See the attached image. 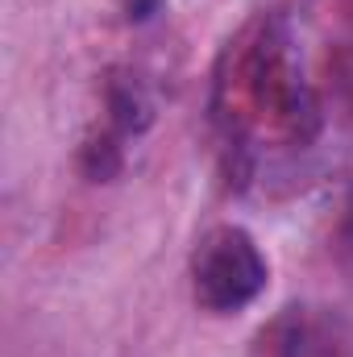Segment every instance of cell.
Masks as SVG:
<instances>
[{"label": "cell", "instance_id": "obj_1", "mask_svg": "<svg viewBox=\"0 0 353 357\" xmlns=\"http://www.w3.org/2000/svg\"><path fill=\"white\" fill-rule=\"evenodd\" d=\"M191 287H195V299L216 316L250 307L266 287V258L258 250V241L246 229H233V225L212 229L195 245Z\"/></svg>", "mask_w": 353, "mask_h": 357}, {"label": "cell", "instance_id": "obj_3", "mask_svg": "<svg viewBox=\"0 0 353 357\" xmlns=\"http://www.w3.org/2000/svg\"><path fill=\"white\" fill-rule=\"evenodd\" d=\"M333 75H337V84L341 91L353 100V29L345 33V42L337 46V59H333Z\"/></svg>", "mask_w": 353, "mask_h": 357}, {"label": "cell", "instance_id": "obj_2", "mask_svg": "<svg viewBox=\"0 0 353 357\" xmlns=\"http://www.w3.org/2000/svg\"><path fill=\"white\" fill-rule=\"evenodd\" d=\"M266 357H341V324L316 307H287L262 333Z\"/></svg>", "mask_w": 353, "mask_h": 357}]
</instances>
